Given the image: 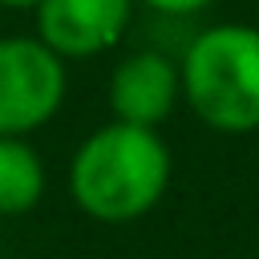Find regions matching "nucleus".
Instances as JSON below:
<instances>
[{
    "label": "nucleus",
    "instance_id": "6",
    "mask_svg": "<svg viewBox=\"0 0 259 259\" xmlns=\"http://www.w3.org/2000/svg\"><path fill=\"white\" fill-rule=\"evenodd\" d=\"M49 174L28 138H0V219L28 214L45 198Z\"/></svg>",
    "mask_w": 259,
    "mask_h": 259
},
{
    "label": "nucleus",
    "instance_id": "1",
    "mask_svg": "<svg viewBox=\"0 0 259 259\" xmlns=\"http://www.w3.org/2000/svg\"><path fill=\"white\" fill-rule=\"evenodd\" d=\"M174 158L158 130L105 121L69 158V194L81 214L105 227L146 219L170 190Z\"/></svg>",
    "mask_w": 259,
    "mask_h": 259
},
{
    "label": "nucleus",
    "instance_id": "7",
    "mask_svg": "<svg viewBox=\"0 0 259 259\" xmlns=\"http://www.w3.org/2000/svg\"><path fill=\"white\" fill-rule=\"evenodd\" d=\"M138 4H146V8L158 12V16H174V20H182V16H198V12H206L214 0H138Z\"/></svg>",
    "mask_w": 259,
    "mask_h": 259
},
{
    "label": "nucleus",
    "instance_id": "2",
    "mask_svg": "<svg viewBox=\"0 0 259 259\" xmlns=\"http://www.w3.org/2000/svg\"><path fill=\"white\" fill-rule=\"evenodd\" d=\"M182 105L210 134L247 138L259 130V28L223 20L198 28L182 57Z\"/></svg>",
    "mask_w": 259,
    "mask_h": 259
},
{
    "label": "nucleus",
    "instance_id": "5",
    "mask_svg": "<svg viewBox=\"0 0 259 259\" xmlns=\"http://www.w3.org/2000/svg\"><path fill=\"white\" fill-rule=\"evenodd\" d=\"M113 121L158 130L178 105H182V73L178 61H170L158 49H134L125 53L105 85Z\"/></svg>",
    "mask_w": 259,
    "mask_h": 259
},
{
    "label": "nucleus",
    "instance_id": "3",
    "mask_svg": "<svg viewBox=\"0 0 259 259\" xmlns=\"http://www.w3.org/2000/svg\"><path fill=\"white\" fill-rule=\"evenodd\" d=\"M69 97V65L40 36H0V138L45 130Z\"/></svg>",
    "mask_w": 259,
    "mask_h": 259
},
{
    "label": "nucleus",
    "instance_id": "8",
    "mask_svg": "<svg viewBox=\"0 0 259 259\" xmlns=\"http://www.w3.org/2000/svg\"><path fill=\"white\" fill-rule=\"evenodd\" d=\"M40 0H0V12H32Z\"/></svg>",
    "mask_w": 259,
    "mask_h": 259
},
{
    "label": "nucleus",
    "instance_id": "4",
    "mask_svg": "<svg viewBox=\"0 0 259 259\" xmlns=\"http://www.w3.org/2000/svg\"><path fill=\"white\" fill-rule=\"evenodd\" d=\"M138 0H40L32 8L36 36L69 65L121 45Z\"/></svg>",
    "mask_w": 259,
    "mask_h": 259
}]
</instances>
